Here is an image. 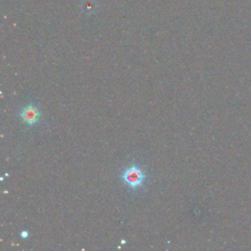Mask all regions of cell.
<instances>
[{"mask_svg":"<svg viewBox=\"0 0 251 251\" xmlns=\"http://www.w3.org/2000/svg\"><path fill=\"white\" fill-rule=\"evenodd\" d=\"M145 178L144 172L134 164L126 168L122 174L123 181L131 189H137L142 186Z\"/></svg>","mask_w":251,"mask_h":251,"instance_id":"cell-1","label":"cell"},{"mask_svg":"<svg viewBox=\"0 0 251 251\" xmlns=\"http://www.w3.org/2000/svg\"><path fill=\"white\" fill-rule=\"evenodd\" d=\"M20 118L27 126H34L39 121L40 112L32 103H29L21 110Z\"/></svg>","mask_w":251,"mask_h":251,"instance_id":"cell-2","label":"cell"}]
</instances>
